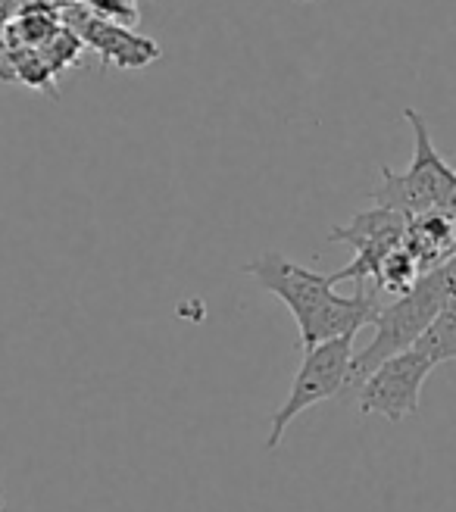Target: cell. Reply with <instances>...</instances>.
I'll return each mask as SVG.
<instances>
[{"mask_svg": "<svg viewBox=\"0 0 456 512\" xmlns=\"http://www.w3.org/2000/svg\"><path fill=\"white\" fill-rule=\"evenodd\" d=\"M450 291H456V256L435 269L422 272L407 294H397L391 303L378 306V313L372 319L375 338L369 347L353 353L347 391H357L360 384L375 372V366L385 363L388 356H394L400 350H410L422 338V331L432 325V319L438 316L441 303L447 300Z\"/></svg>", "mask_w": 456, "mask_h": 512, "instance_id": "1", "label": "cell"}, {"mask_svg": "<svg viewBox=\"0 0 456 512\" xmlns=\"http://www.w3.org/2000/svg\"><path fill=\"white\" fill-rule=\"evenodd\" d=\"M403 119L413 125V135H416L413 163L407 172H394L391 166H382V182L369 191V197L378 207L397 210L413 219V216L432 213L441 207V200L456 182V172L441 160V153L432 144V135H428V122L413 107L403 110Z\"/></svg>", "mask_w": 456, "mask_h": 512, "instance_id": "2", "label": "cell"}, {"mask_svg": "<svg viewBox=\"0 0 456 512\" xmlns=\"http://www.w3.org/2000/svg\"><path fill=\"white\" fill-rule=\"evenodd\" d=\"M350 360H353V335L332 338V341H319L313 347L303 350V363L291 381L288 400L282 409L272 416V431L266 438V450H275L285 438V428L300 416L313 409L316 403L335 397L347 388V375H350Z\"/></svg>", "mask_w": 456, "mask_h": 512, "instance_id": "3", "label": "cell"}, {"mask_svg": "<svg viewBox=\"0 0 456 512\" xmlns=\"http://www.w3.org/2000/svg\"><path fill=\"white\" fill-rule=\"evenodd\" d=\"M435 363L416 347L400 350L378 363L375 372L357 388V403L363 416H385L388 422H403L419 413L422 384L432 375Z\"/></svg>", "mask_w": 456, "mask_h": 512, "instance_id": "4", "label": "cell"}, {"mask_svg": "<svg viewBox=\"0 0 456 512\" xmlns=\"http://www.w3.org/2000/svg\"><path fill=\"white\" fill-rule=\"evenodd\" d=\"M407 232H410V216L388 210V207H378V203L372 210L353 216L350 225H335L328 241L347 244L353 250V263L344 266L341 272H335L332 281L335 285H341V281H357V285H363L366 278L375 281L378 266H382L385 256L394 247L407 244Z\"/></svg>", "mask_w": 456, "mask_h": 512, "instance_id": "5", "label": "cell"}, {"mask_svg": "<svg viewBox=\"0 0 456 512\" xmlns=\"http://www.w3.org/2000/svg\"><path fill=\"white\" fill-rule=\"evenodd\" d=\"M247 275L257 278V285L266 288L282 300L291 316L297 319L300 338L313 328L316 316L325 310V303L335 297V281L332 275L310 272L297 263H291L285 253H263L253 263L244 266Z\"/></svg>", "mask_w": 456, "mask_h": 512, "instance_id": "6", "label": "cell"}, {"mask_svg": "<svg viewBox=\"0 0 456 512\" xmlns=\"http://www.w3.org/2000/svg\"><path fill=\"white\" fill-rule=\"evenodd\" d=\"M72 32L79 35L85 44H91L104 66H116V69H144L154 60L163 57V50L157 41H150L138 32H132L129 25H116L94 16L88 7L69 10L66 13Z\"/></svg>", "mask_w": 456, "mask_h": 512, "instance_id": "7", "label": "cell"}, {"mask_svg": "<svg viewBox=\"0 0 456 512\" xmlns=\"http://www.w3.org/2000/svg\"><path fill=\"white\" fill-rule=\"evenodd\" d=\"M407 247L419 260L422 272L453 260L456 256V222H450L438 210L413 216L410 232H407Z\"/></svg>", "mask_w": 456, "mask_h": 512, "instance_id": "8", "label": "cell"}, {"mask_svg": "<svg viewBox=\"0 0 456 512\" xmlns=\"http://www.w3.org/2000/svg\"><path fill=\"white\" fill-rule=\"evenodd\" d=\"M413 347L422 350L435 366H441L447 360H456V291L447 294L438 316L432 319V325L422 331V338Z\"/></svg>", "mask_w": 456, "mask_h": 512, "instance_id": "9", "label": "cell"}, {"mask_svg": "<svg viewBox=\"0 0 456 512\" xmlns=\"http://www.w3.org/2000/svg\"><path fill=\"white\" fill-rule=\"evenodd\" d=\"M422 275V266L419 260L413 256V250L407 244H400L394 247L382 266H378V275H375V291L378 294H407L413 285H416V278Z\"/></svg>", "mask_w": 456, "mask_h": 512, "instance_id": "10", "label": "cell"}, {"mask_svg": "<svg viewBox=\"0 0 456 512\" xmlns=\"http://www.w3.org/2000/svg\"><path fill=\"white\" fill-rule=\"evenodd\" d=\"M85 7L100 16V19H107V22H116V25H138V7H135V0H85Z\"/></svg>", "mask_w": 456, "mask_h": 512, "instance_id": "11", "label": "cell"}]
</instances>
